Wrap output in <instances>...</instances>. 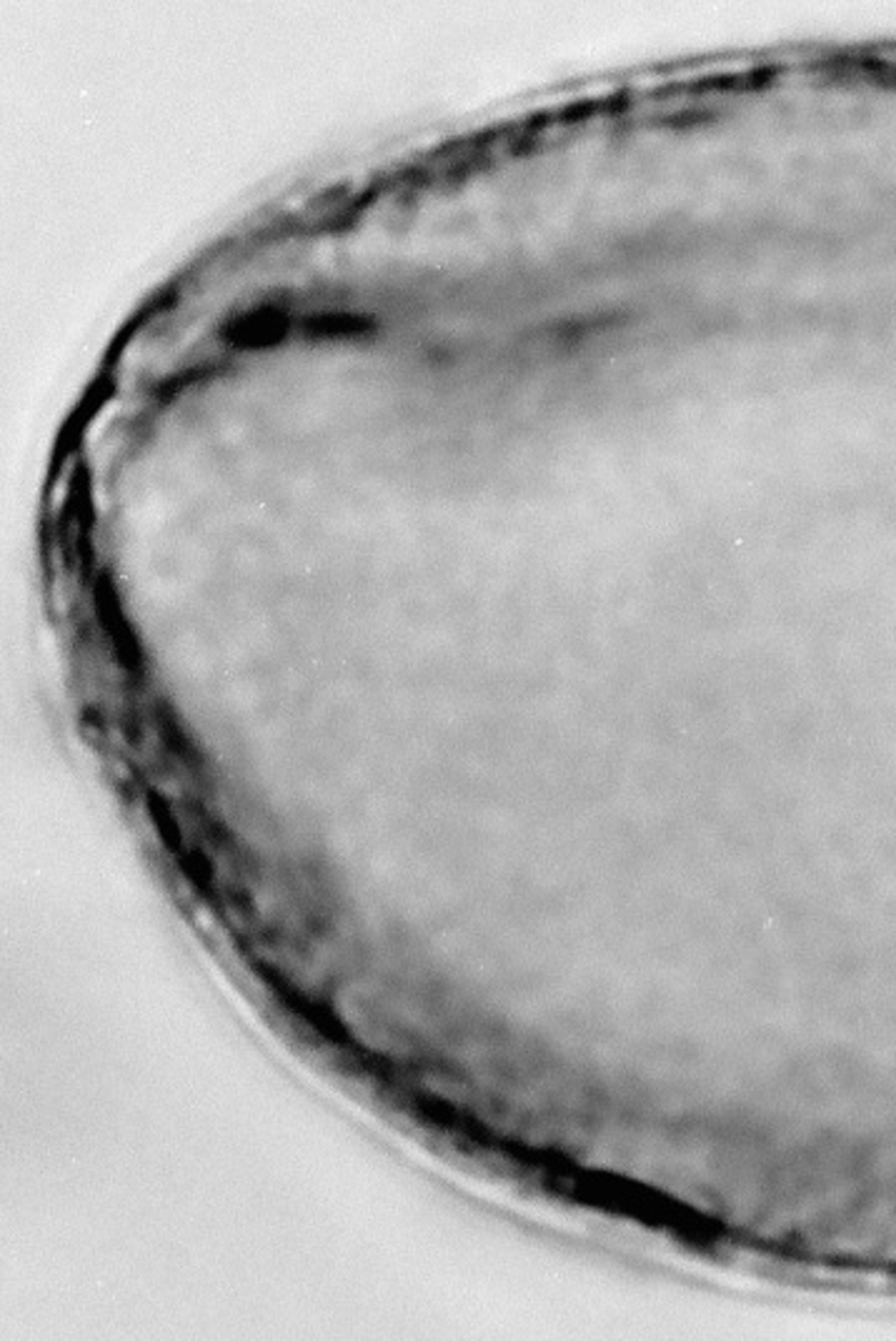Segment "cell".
Here are the masks:
<instances>
[{"mask_svg": "<svg viewBox=\"0 0 896 1341\" xmlns=\"http://www.w3.org/2000/svg\"><path fill=\"white\" fill-rule=\"evenodd\" d=\"M286 331V320L280 313L276 311H260V313H251V316L240 318L236 328H233V338L238 344H249V346H260V344H271L284 335Z\"/></svg>", "mask_w": 896, "mask_h": 1341, "instance_id": "6da1fadb", "label": "cell"}]
</instances>
